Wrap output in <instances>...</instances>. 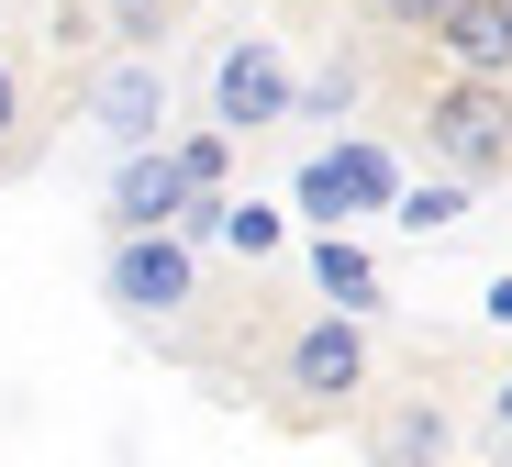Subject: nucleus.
<instances>
[{
	"mask_svg": "<svg viewBox=\"0 0 512 467\" xmlns=\"http://www.w3.org/2000/svg\"><path fill=\"white\" fill-rule=\"evenodd\" d=\"M312 290H323L334 312H368V301H379V256H368V245H346V234L323 223V234H312Z\"/></svg>",
	"mask_w": 512,
	"mask_h": 467,
	"instance_id": "nucleus-9",
	"label": "nucleus"
},
{
	"mask_svg": "<svg viewBox=\"0 0 512 467\" xmlns=\"http://www.w3.org/2000/svg\"><path fill=\"white\" fill-rule=\"evenodd\" d=\"M423 156H435L446 178H468V190H490V178H512V78H435L423 89Z\"/></svg>",
	"mask_w": 512,
	"mask_h": 467,
	"instance_id": "nucleus-1",
	"label": "nucleus"
},
{
	"mask_svg": "<svg viewBox=\"0 0 512 467\" xmlns=\"http://www.w3.org/2000/svg\"><path fill=\"white\" fill-rule=\"evenodd\" d=\"M167 156H179V178H190V190H223V178H234V134H223V123H212V134H179Z\"/></svg>",
	"mask_w": 512,
	"mask_h": 467,
	"instance_id": "nucleus-12",
	"label": "nucleus"
},
{
	"mask_svg": "<svg viewBox=\"0 0 512 467\" xmlns=\"http://www.w3.org/2000/svg\"><path fill=\"white\" fill-rule=\"evenodd\" d=\"M323 167H334V178H346V201H357V212H390V201H401V167H390L379 145H334Z\"/></svg>",
	"mask_w": 512,
	"mask_h": 467,
	"instance_id": "nucleus-11",
	"label": "nucleus"
},
{
	"mask_svg": "<svg viewBox=\"0 0 512 467\" xmlns=\"http://www.w3.org/2000/svg\"><path fill=\"white\" fill-rule=\"evenodd\" d=\"M279 234H290V223H279L268 201H223V245H234V256H279Z\"/></svg>",
	"mask_w": 512,
	"mask_h": 467,
	"instance_id": "nucleus-13",
	"label": "nucleus"
},
{
	"mask_svg": "<svg viewBox=\"0 0 512 467\" xmlns=\"http://www.w3.org/2000/svg\"><path fill=\"white\" fill-rule=\"evenodd\" d=\"M290 201H301V212H312V234H323V223H346V212H357V201H346V178H334V167H323V156H312V167H301V178H290Z\"/></svg>",
	"mask_w": 512,
	"mask_h": 467,
	"instance_id": "nucleus-14",
	"label": "nucleus"
},
{
	"mask_svg": "<svg viewBox=\"0 0 512 467\" xmlns=\"http://www.w3.org/2000/svg\"><path fill=\"white\" fill-rule=\"evenodd\" d=\"M112 23H123V45H134V56H156V34H167V0H112Z\"/></svg>",
	"mask_w": 512,
	"mask_h": 467,
	"instance_id": "nucleus-15",
	"label": "nucleus"
},
{
	"mask_svg": "<svg viewBox=\"0 0 512 467\" xmlns=\"http://www.w3.org/2000/svg\"><path fill=\"white\" fill-rule=\"evenodd\" d=\"M479 312H490V323L512 334V267H501V278H490V290H479Z\"/></svg>",
	"mask_w": 512,
	"mask_h": 467,
	"instance_id": "nucleus-18",
	"label": "nucleus"
},
{
	"mask_svg": "<svg viewBox=\"0 0 512 467\" xmlns=\"http://www.w3.org/2000/svg\"><path fill=\"white\" fill-rule=\"evenodd\" d=\"M179 212H190L179 156H167V145H134L123 178H112V234H156V223H179Z\"/></svg>",
	"mask_w": 512,
	"mask_h": 467,
	"instance_id": "nucleus-7",
	"label": "nucleus"
},
{
	"mask_svg": "<svg viewBox=\"0 0 512 467\" xmlns=\"http://www.w3.org/2000/svg\"><path fill=\"white\" fill-rule=\"evenodd\" d=\"M101 301H112L123 323H167V312H190V301H201V245H190L179 223H156V234H112V256H101Z\"/></svg>",
	"mask_w": 512,
	"mask_h": 467,
	"instance_id": "nucleus-3",
	"label": "nucleus"
},
{
	"mask_svg": "<svg viewBox=\"0 0 512 467\" xmlns=\"http://www.w3.org/2000/svg\"><path fill=\"white\" fill-rule=\"evenodd\" d=\"M435 12H446V0H368V23H379V34H423Z\"/></svg>",
	"mask_w": 512,
	"mask_h": 467,
	"instance_id": "nucleus-16",
	"label": "nucleus"
},
{
	"mask_svg": "<svg viewBox=\"0 0 512 467\" xmlns=\"http://www.w3.org/2000/svg\"><path fill=\"white\" fill-rule=\"evenodd\" d=\"M446 445H457V423H446L435 401H401V412H379L368 467H446Z\"/></svg>",
	"mask_w": 512,
	"mask_h": 467,
	"instance_id": "nucleus-8",
	"label": "nucleus"
},
{
	"mask_svg": "<svg viewBox=\"0 0 512 467\" xmlns=\"http://www.w3.org/2000/svg\"><path fill=\"white\" fill-rule=\"evenodd\" d=\"M90 123H101V145H156V123H167V67L156 56H123V67H101V89H90Z\"/></svg>",
	"mask_w": 512,
	"mask_h": 467,
	"instance_id": "nucleus-6",
	"label": "nucleus"
},
{
	"mask_svg": "<svg viewBox=\"0 0 512 467\" xmlns=\"http://www.w3.org/2000/svg\"><path fill=\"white\" fill-rule=\"evenodd\" d=\"M368 379H379V345H368L357 312H334V301L279 345V390H290V412H346Z\"/></svg>",
	"mask_w": 512,
	"mask_h": 467,
	"instance_id": "nucleus-2",
	"label": "nucleus"
},
{
	"mask_svg": "<svg viewBox=\"0 0 512 467\" xmlns=\"http://www.w3.org/2000/svg\"><path fill=\"white\" fill-rule=\"evenodd\" d=\"M423 45L457 78H512V0H446V12L423 23Z\"/></svg>",
	"mask_w": 512,
	"mask_h": 467,
	"instance_id": "nucleus-5",
	"label": "nucleus"
},
{
	"mask_svg": "<svg viewBox=\"0 0 512 467\" xmlns=\"http://www.w3.org/2000/svg\"><path fill=\"white\" fill-rule=\"evenodd\" d=\"M12 134H23V67L0 56V145H12Z\"/></svg>",
	"mask_w": 512,
	"mask_h": 467,
	"instance_id": "nucleus-17",
	"label": "nucleus"
},
{
	"mask_svg": "<svg viewBox=\"0 0 512 467\" xmlns=\"http://www.w3.org/2000/svg\"><path fill=\"white\" fill-rule=\"evenodd\" d=\"M468 201H479L468 178H412V190L390 201V223H401V234H457V223H468Z\"/></svg>",
	"mask_w": 512,
	"mask_h": 467,
	"instance_id": "nucleus-10",
	"label": "nucleus"
},
{
	"mask_svg": "<svg viewBox=\"0 0 512 467\" xmlns=\"http://www.w3.org/2000/svg\"><path fill=\"white\" fill-rule=\"evenodd\" d=\"M212 123L245 145V134H268V123H290V56L268 45V34H245V45H223V67H212Z\"/></svg>",
	"mask_w": 512,
	"mask_h": 467,
	"instance_id": "nucleus-4",
	"label": "nucleus"
},
{
	"mask_svg": "<svg viewBox=\"0 0 512 467\" xmlns=\"http://www.w3.org/2000/svg\"><path fill=\"white\" fill-rule=\"evenodd\" d=\"M490 423H501V445H512V379H501V401H490Z\"/></svg>",
	"mask_w": 512,
	"mask_h": 467,
	"instance_id": "nucleus-19",
	"label": "nucleus"
}]
</instances>
